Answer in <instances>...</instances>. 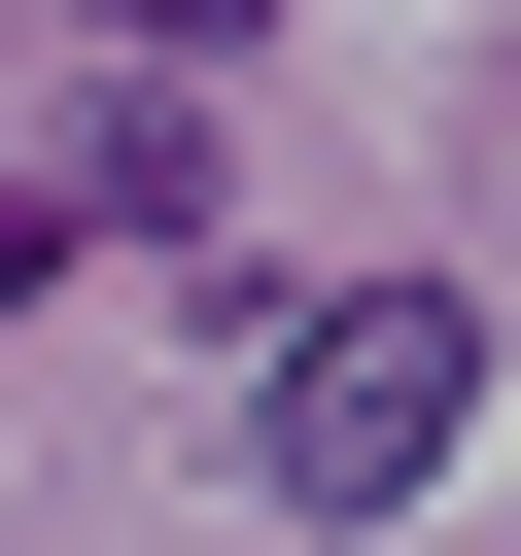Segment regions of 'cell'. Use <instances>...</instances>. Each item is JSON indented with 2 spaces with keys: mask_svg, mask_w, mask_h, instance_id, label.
Returning a JSON list of instances; mask_svg holds the SVG:
<instances>
[{
  "mask_svg": "<svg viewBox=\"0 0 521 556\" xmlns=\"http://www.w3.org/2000/svg\"><path fill=\"white\" fill-rule=\"evenodd\" d=\"M452 417H486V313H452V278H313V313H278V382H243L278 521H382V486H452Z\"/></svg>",
  "mask_w": 521,
  "mask_h": 556,
  "instance_id": "obj_1",
  "label": "cell"
},
{
  "mask_svg": "<svg viewBox=\"0 0 521 556\" xmlns=\"http://www.w3.org/2000/svg\"><path fill=\"white\" fill-rule=\"evenodd\" d=\"M69 243H208V104H174V70H139L104 139H69Z\"/></svg>",
  "mask_w": 521,
  "mask_h": 556,
  "instance_id": "obj_2",
  "label": "cell"
},
{
  "mask_svg": "<svg viewBox=\"0 0 521 556\" xmlns=\"http://www.w3.org/2000/svg\"><path fill=\"white\" fill-rule=\"evenodd\" d=\"M104 35H139V70H208V35H278V0H104Z\"/></svg>",
  "mask_w": 521,
  "mask_h": 556,
  "instance_id": "obj_3",
  "label": "cell"
},
{
  "mask_svg": "<svg viewBox=\"0 0 521 556\" xmlns=\"http://www.w3.org/2000/svg\"><path fill=\"white\" fill-rule=\"evenodd\" d=\"M35 278H69V208H35V174H0V313H35Z\"/></svg>",
  "mask_w": 521,
  "mask_h": 556,
  "instance_id": "obj_4",
  "label": "cell"
}]
</instances>
